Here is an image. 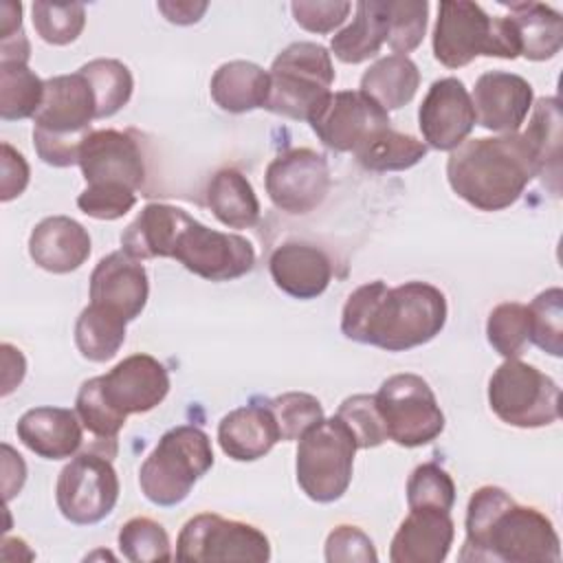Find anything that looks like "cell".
<instances>
[{"mask_svg":"<svg viewBox=\"0 0 563 563\" xmlns=\"http://www.w3.org/2000/svg\"><path fill=\"white\" fill-rule=\"evenodd\" d=\"M119 550L132 563L169 561L174 556L167 530L150 517H132L121 526Z\"/></svg>","mask_w":563,"mask_h":563,"instance_id":"obj_39","label":"cell"},{"mask_svg":"<svg viewBox=\"0 0 563 563\" xmlns=\"http://www.w3.org/2000/svg\"><path fill=\"white\" fill-rule=\"evenodd\" d=\"M77 165L86 185H123L136 191L145 183L141 145L128 132L92 130L79 147Z\"/></svg>","mask_w":563,"mask_h":563,"instance_id":"obj_18","label":"cell"},{"mask_svg":"<svg viewBox=\"0 0 563 563\" xmlns=\"http://www.w3.org/2000/svg\"><path fill=\"white\" fill-rule=\"evenodd\" d=\"M455 504V484L451 475L435 462L420 464L407 479V506L451 510Z\"/></svg>","mask_w":563,"mask_h":563,"instance_id":"obj_41","label":"cell"},{"mask_svg":"<svg viewBox=\"0 0 563 563\" xmlns=\"http://www.w3.org/2000/svg\"><path fill=\"white\" fill-rule=\"evenodd\" d=\"M213 466L209 435L194 424H178L165 431L139 468L141 493L154 506H178L194 484Z\"/></svg>","mask_w":563,"mask_h":563,"instance_id":"obj_5","label":"cell"},{"mask_svg":"<svg viewBox=\"0 0 563 563\" xmlns=\"http://www.w3.org/2000/svg\"><path fill=\"white\" fill-rule=\"evenodd\" d=\"M275 286L295 299L319 297L332 279V262L323 249L308 242H284L268 260Z\"/></svg>","mask_w":563,"mask_h":563,"instance_id":"obj_22","label":"cell"},{"mask_svg":"<svg viewBox=\"0 0 563 563\" xmlns=\"http://www.w3.org/2000/svg\"><path fill=\"white\" fill-rule=\"evenodd\" d=\"M473 110L482 128L490 132H517L526 121L534 92L528 79L506 70L482 73L473 86Z\"/></svg>","mask_w":563,"mask_h":563,"instance_id":"obj_20","label":"cell"},{"mask_svg":"<svg viewBox=\"0 0 563 563\" xmlns=\"http://www.w3.org/2000/svg\"><path fill=\"white\" fill-rule=\"evenodd\" d=\"M128 321L97 303H88L75 323V345L92 363L110 361L125 341Z\"/></svg>","mask_w":563,"mask_h":563,"instance_id":"obj_33","label":"cell"},{"mask_svg":"<svg viewBox=\"0 0 563 563\" xmlns=\"http://www.w3.org/2000/svg\"><path fill=\"white\" fill-rule=\"evenodd\" d=\"M264 183L277 209L290 216H303L325 200L330 167L323 154L310 147H292L268 163Z\"/></svg>","mask_w":563,"mask_h":563,"instance_id":"obj_13","label":"cell"},{"mask_svg":"<svg viewBox=\"0 0 563 563\" xmlns=\"http://www.w3.org/2000/svg\"><path fill=\"white\" fill-rule=\"evenodd\" d=\"M44 99V81L29 64L0 62V119L20 121L35 117Z\"/></svg>","mask_w":563,"mask_h":563,"instance_id":"obj_35","label":"cell"},{"mask_svg":"<svg viewBox=\"0 0 563 563\" xmlns=\"http://www.w3.org/2000/svg\"><path fill=\"white\" fill-rule=\"evenodd\" d=\"M266 402L277 420L282 440H299L308 429L325 418L321 402L306 391H286L268 398Z\"/></svg>","mask_w":563,"mask_h":563,"instance_id":"obj_42","label":"cell"},{"mask_svg":"<svg viewBox=\"0 0 563 563\" xmlns=\"http://www.w3.org/2000/svg\"><path fill=\"white\" fill-rule=\"evenodd\" d=\"M29 57H31V44H29L24 31L0 37V62L29 64Z\"/></svg>","mask_w":563,"mask_h":563,"instance_id":"obj_53","label":"cell"},{"mask_svg":"<svg viewBox=\"0 0 563 563\" xmlns=\"http://www.w3.org/2000/svg\"><path fill=\"white\" fill-rule=\"evenodd\" d=\"M486 339L504 358H519L530 343L528 306L519 301H504L495 306L486 321Z\"/></svg>","mask_w":563,"mask_h":563,"instance_id":"obj_37","label":"cell"},{"mask_svg":"<svg viewBox=\"0 0 563 563\" xmlns=\"http://www.w3.org/2000/svg\"><path fill=\"white\" fill-rule=\"evenodd\" d=\"M431 44L433 57L446 68H462L479 55L504 59L521 55L510 18H490L477 2L468 0L440 2Z\"/></svg>","mask_w":563,"mask_h":563,"instance_id":"obj_4","label":"cell"},{"mask_svg":"<svg viewBox=\"0 0 563 563\" xmlns=\"http://www.w3.org/2000/svg\"><path fill=\"white\" fill-rule=\"evenodd\" d=\"M18 31H22V4L7 0L0 4V37Z\"/></svg>","mask_w":563,"mask_h":563,"instance_id":"obj_54","label":"cell"},{"mask_svg":"<svg viewBox=\"0 0 563 563\" xmlns=\"http://www.w3.org/2000/svg\"><path fill=\"white\" fill-rule=\"evenodd\" d=\"M2 178H0V200L9 202L13 198H18L26 185H29V163L26 158L7 141H2Z\"/></svg>","mask_w":563,"mask_h":563,"instance_id":"obj_49","label":"cell"},{"mask_svg":"<svg viewBox=\"0 0 563 563\" xmlns=\"http://www.w3.org/2000/svg\"><path fill=\"white\" fill-rule=\"evenodd\" d=\"M0 352H2V396H9L22 383L26 372V361L22 352L11 343H2Z\"/></svg>","mask_w":563,"mask_h":563,"instance_id":"obj_51","label":"cell"},{"mask_svg":"<svg viewBox=\"0 0 563 563\" xmlns=\"http://www.w3.org/2000/svg\"><path fill=\"white\" fill-rule=\"evenodd\" d=\"M268 90H271L268 70L246 59H233L218 66L209 84V92L216 106L233 114L264 108L268 99Z\"/></svg>","mask_w":563,"mask_h":563,"instance_id":"obj_26","label":"cell"},{"mask_svg":"<svg viewBox=\"0 0 563 563\" xmlns=\"http://www.w3.org/2000/svg\"><path fill=\"white\" fill-rule=\"evenodd\" d=\"M528 317L530 343L559 358L563 354V290L554 286L539 292L528 306Z\"/></svg>","mask_w":563,"mask_h":563,"instance_id":"obj_40","label":"cell"},{"mask_svg":"<svg viewBox=\"0 0 563 563\" xmlns=\"http://www.w3.org/2000/svg\"><path fill=\"white\" fill-rule=\"evenodd\" d=\"M420 86V70L407 55H387L376 59L361 77V92L374 99L383 110L407 106Z\"/></svg>","mask_w":563,"mask_h":563,"instance_id":"obj_31","label":"cell"},{"mask_svg":"<svg viewBox=\"0 0 563 563\" xmlns=\"http://www.w3.org/2000/svg\"><path fill=\"white\" fill-rule=\"evenodd\" d=\"M354 20L332 35L330 48L343 64H361L374 57L387 42L389 13L383 0H363L354 7Z\"/></svg>","mask_w":563,"mask_h":563,"instance_id":"obj_27","label":"cell"},{"mask_svg":"<svg viewBox=\"0 0 563 563\" xmlns=\"http://www.w3.org/2000/svg\"><path fill=\"white\" fill-rule=\"evenodd\" d=\"M308 123L325 147L354 154L369 136L389 128V114L361 90H339L330 92Z\"/></svg>","mask_w":563,"mask_h":563,"instance_id":"obj_14","label":"cell"},{"mask_svg":"<svg viewBox=\"0 0 563 563\" xmlns=\"http://www.w3.org/2000/svg\"><path fill=\"white\" fill-rule=\"evenodd\" d=\"M334 416L341 418L343 424L352 431L358 449H374L387 440L374 394H354L345 398Z\"/></svg>","mask_w":563,"mask_h":563,"instance_id":"obj_44","label":"cell"},{"mask_svg":"<svg viewBox=\"0 0 563 563\" xmlns=\"http://www.w3.org/2000/svg\"><path fill=\"white\" fill-rule=\"evenodd\" d=\"M488 405L510 427L539 429L561 418V387L534 365L506 358L488 380Z\"/></svg>","mask_w":563,"mask_h":563,"instance_id":"obj_8","label":"cell"},{"mask_svg":"<svg viewBox=\"0 0 563 563\" xmlns=\"http://www.w3.org/2000/svg\"><path fill=\"white\" fill-rule=\"evenodd\" d=\"M55 501L70 523L92 526L106 519L119 501V477L108 453L73 455L57 475Z\"/></svg>","mask_w":563,"mask_h":563,"instance_id":"obj_11","label":"cell"},{"mask_svg":"<svg viewBox=\"0 0 563 563\" xmlns=\"http://www.w3.org/2000/svg\"><path fill=\"white\" fill-rule=\"evenodd\" d=\"M92 119H97V101L79 70L44 81V99L33 117L35 132L84 141L92 132Z\"/></svg>","mask_w":563,"mask_h":563,"instance_id":"obj_17","label":"cell"},{"mask_svg":"<svg viewBox=\"0 0 563 563\" xmlns=\"http://www.w3.org/2000/svg\"><path fill=\"white\" fill-rule=\"evenodd\" d=\"M75 411H77L84 429L103 442H114L117 433L125 424V420L119 418L103 400V396L99 391L97 376L81 383L77 398H75Z\"/></svg>","mask_w":563,"mask_h":563,"instance_id":"obj_45","label":"cell"},{"mask_svg":"<svg viewBox=\"0 0 563 563\" xmlns=\"http://www.w3.org/2000/svg\"><path fill=\"white\" fill-rule=\"evenodd\" d=\"M183 209L165 202L145 205L121 233V251L136 260L167 257Z\"/></svg>","mask_w":563,"mask_h":563,"instance_id":"obj_29","label":"cell"},{"mask_svg":"<svg viewBox=\"0 0 563 563\" xmlns=\"http://www.w3.org/2000/svg\"><path fill=\"white\" fill-rule=\"evenodd\" d=\"M446 297L427 282L389 288L383 279L358 286L341 312L345 339L387 352H405L435 339L446 323Z\"/></svg>","mask_w":563,"mask_h":563,"instance_id":"obj_1","label":"cell"},{"mask_svg":"<svg viewBox=\"0 0 563 563\" xmlns=\"http://www.w3.org/2000/svg\"><path fill=\"white\" fill-rule=\"evenodd\" d=\"M475 123L471 95L457 77H442L429 86L418 108V128L427 147L451 152L466 141Z\"/></svg>","mask_w":563,"mask_h":563,"instance_id":"obj_16","label":"cell"},{"mask_svg":"<svg viewBox=\"0 0 563 563\" xmlns=\"http://www.w3.org/2000/svg\"><path fill=\"white\" fill-rule=\"evenodd\" d=\"M387 13H389L387 46L394 51V55H407L413 48H418L424 37V31H427L429 2H424V0H418V2L389 0Z\"/></svg>","mask_w":563,"mask_h":563,"instance_id":"obj_43","label":"cell"},{"mask_svg":"<svg viewBox=\"0 0 563 563\" xmlns=\"http://www.w3.org/2000/svg\"><path fill=\"white\" fill-rule=\"evenodd\" d=\"M462 561L556 563L561 541L554 523L534 506L517 504L499 486H479L466 506Z\"/></svg>","mask_w":563,"mask_h":563,"instance_id":"obj_2","label":"cell"},{"mask_svg":"<svg viewBox=\"0 0 563 563\" xmlns=\"http://www.w3.org/2000/svg\"><path fill=\"white\" fill-rule=\"evenodd\" d=\"M158 11L165 15V20H169L172 24H194L202 18V13L207 11V2H191V0H161Z\"/></svg>","mask_w":563,"mask_h":563,"instance_id":"obj_52","label":"cell"},{"mask_svg":"<svg viewBox=\"0 0 563 563\" xmlns=\"http://www.w3.org/2000/svg\"><path fill=\"white\" fill-rule=\"evenodd\" d=\"M90 303L134 321L150 297V279L141 260L125 251H114L99 260L90 273Z\"/></svg>","mask_w":563,"mask_h":563,"instance_id":"obj_19","label":"cell"},{"mask_svg":"<svg viewBox=\"0 0 563 563\" xmlns=\"http://www.w3.org/2000/svg\"><path fill=\"white\" fill-rule=\"evenodd\" d=\"M20 442L44 460L77 455L84 444V424L77 411L66 407H33L15 424Z\"/></svg>","mask_w":563,"mask_h":563,"instance_id":"obj_23","label":"cell"},{"mask_svg":"<svg viewBox=\"0 0 563 563\" xmlns=\"http://www.w3.org/2000/svg\"><path fill=\"white\" fill-rule=\"evenodd\" d=\"M176 561L209 563V561H251L264 563L271 559L268 537L244 521L224 519L216 512L191 517L176 539Z\"/></svg>","mask_w":563,"mask_h":563,"instance_id":"obj_12","label":"cell"},{"mask_svg":"<svg viewBox=\"0 0 563 563\" xmlns=\"http://www.w3.org/2000/svg\"><path fill=\"white\" fill-rule=\"evenodd\" d=\"M136 205V191L123 185H86L77 196V207L95 220L123 218Z\"/></svg>","mask_w":563,"mask_h":563,"instance_id":"obj_46","label":"cell"},{"mask_svg":"<svg viewBox=\"0 0 563 563\" xmlns=\"http://www.w3.org/2000/svg\"><path fill=\"white\" fill-rule=\"evenodd\" d=\"M387 440L398 446H422L444 431V413L429 383L418 374H394L374 394Z\"/></svg>","mask_w":563,"mask_h":563,"instance_id":"obj_9","label":"cell"},{"mask_svg":"<svg viewBox=\"0 0 563 563\" xmlns=\"http://www.w3.org/2000/svg\"><path fill=\"white\" fill-rule=\"evenodd\" d=\"M282 440L277 420L266 400H253L229 411L218 424V444L235 462L264 457Z\"/></svg>","mask_w":563,"mask_h":563,"instance_id":"obj_25","label":"cell"},{"mask_svg":"<svg viewBox=\"0 0 563 563\" xmlns=\"http://www.w3.org/2000/svg\"><path fill=\"white\" fill-rule=\"evenodd\" d=\"M455 523L449 510L413 508L398 526L391 545V563H442L449 556Z\"/></svg>","mask_w":563,"mask_h":563,"instance_id":"obj_21","label":"cell"},{"mask_svg":"<svg viewBox=\"0 0 563 563\" xmlns=\"http://www.w3.org/2000/svg\"><path fill=\"white\" fill-rule=\"evenodd\" d=\"M90 235L68 216H48L40 220L29 235L31 260L55 275L77 271L90 255Z\"/></svg>","mask_w":563,"mask_h":563,"instance_id":"obj_24","label":"cell"},{"mask_svg":"<svg viewBox=\"0 0 563 563\" xmlns=\"http://www.w3.org/2000/svg\"><path fill=\"white\" fill-rule=\"evenodd\" d=\"M429 147L411 134H402L389 128L369 136L356 152V163L367 172H402L418 165L427 156Z\"/></svg>","mask_w":563,"mask_h":563,"instance_id":"obj_34","label":"cell"},{"mask_svg":"<svg viewBox=\"0 0 563 563\" xmlns=\"http://www.w3.org/2000/svg\"><path fill=\"white\" fill-rule=\"evenodd\" d=\"M328 563H376L378 554L372 539L356 526H336L325 539Z\"/></svg>","mask_w":563,"mask_h":563,"instance_id":"obj_47","label":"cell"},{"mask_svg":"<svg viewBox=\"0 0 563 563\" xmlns=\"http://www.w3.org/2000/svg\"><path fill=\"white\" fill-rule=\"evenodd\" d=\"M207 205L229 229H249L260 218V200L251 180L233 169H218L207 185Z\"/></svg>","mask_w":563,"mask_h":563,"instance_id":"obj_30","label":"cell"},{"mask_svg":"<svg viewBox=\"0 0 563 563\" xmlns=\"http://www.w3.org/2000/svg\"><path fill=\"white\" fill-rule=\"evenodd\" d=\"M2 451H4V460H2V471H4V477H2V486H4V499L11 501L15 497V493L22 490V484L26 479V464L22 460L20 453H15L11 449V444H2Z\"/></svg>","mask_w":563,"mask_h":563,"instance_id":"obj_50","label":"cell"},{"mask_svg":"<svg viewBox=\"0 0 563 563\" xmlns=\"http://www.w3.org/2000/svg\"><path fill=\"white\" fill-rule=\"evenodd\" d=\"M510 9L521 55L532 62L554 57L563 44L561 13L543 2H504Z\"/></svg>","mask_w":563,"mask_h":563,"instance_id":"obj_28","label":"cell"},{"mask_svg":"<svg viewBox=\"0 0 563 563\" xmlns=\"http://www.w3.org/2000/svg\"><path fill=\"white\" fill-rule=\"evenodd\" d=\"M290 11H292L295 22L301 29H306L310 33H330L345 22V18L352 11V4L336 2V0H330V2L299 0V2L290 4Z\"/></svg>","mask_w":563,"mask_h":563,"instance_id":"obj_48","label":"cell"},{"mask_svg":"<svg viewBox=\"0 0 563 563\" xmlns=\"http://www.w3.org/2000/svg\"><path fill=\"white\" fill-rule=\"evenodd\" d=\"M97 383L108 407L123 420L130 413L152 411L169 391L167 367L141 352L119 361L108 374L97 376Z\"/></svg>","mask_w":563,"mask_h":563,"instance_id":"obj_15","label":"cell"},{"mask_svg":"<svg viewBox=\"0 0 563 563\" xmlns=\"http://www.w3.org/2000/svg\"><path fill=\"white\" fill-rule=\"evenodd\" d=\"M356 440L341 418H323L299 438L297 484L317 504H330L345 495L352 471Z\"/></svg>","mask_w":563,"mask_h":563,"instance_id":"obj_7","label":"cell"},{"mask_svg":"<svg viewBox=\"0 0 563 563\" xmlns=\"http://www.w3.org/2000/svg\"><path fill=\"white\" fill-rule=\"evenodd\" d=\"M532 119L523 132L530 141L537 161V176L550 180L554 194H559L561 180V106L556 97H541L532 106Z\"/></svg>","mask_w":563,"mask_h":563,"instance_id":"obj_32","label":"cell"},{"mask_svg":"<svg viewBox=\"0 0 563 563\" xmlns=\"http://www.w3.org/2000/svg\"><path fill=\"white\" fill-rule=\"evenodd\" d=\"M534 176V152L519 132L468 139L451 150L446 161L451 189L479 211L508 209Z\"/></svg>","mask_w":563,"mask_h":563,"instance_id":"obj_3","label":"cell"},{"mask_svg":"<svg viewBox=\"0 0 563 563\" xmlns=\"http://www.w3.org/2000/svg\"><path fill=\"white\" fill-rule=\"evenodd\" d=\"M37 35L53 46L75 42L86 26V9L79 2H46L37 0L31 7Z\"/></svg>","mask_w":563,"mask_h":563,"instance_id":"obj_38","label":"cell"},{"mask_svg":"<svg viewBox=\"0 0 563 563\" xmlns=\"http://www.w3.org/2000/svg\"><path fill=\"white\" fill-rule=\"evenodd\" d=\"M79 73L88 79L95 101H97V119H108L117 114L132 97L134 79L130 68L110 57H99L79 68Z\"/></svg>","mask_w":563,"mask_h":563,"instance_id":"obj_36","label":"cell"},{"mask_svg":"<svg viewBox=\"0 0 563 563\" xmlns=\"http://www.w3.org/2000/svg\"><path fill=\"white\" fill-rule=\"evenodd\" d=\"M268 77L264 108L295 121H310L332 92L334 66L325 46L292 42L273 59Z\"/></svg>","mask_w":563,"mask_h":563,"instance_id":"obj_6","label":"cell"},{"mask_svg":"<svg viewBox=\"0 0 563 563\" xmlns=\"http://www.w3.org/2000/svg\"><path fill=\"white\" fill-rule=\"evenodd\" d=\"M167 257L209 282H231L255 266V249L246 238L209 229L187 211L176 227Z\"/></svg>","mask_w":563,"mask_h":563,"instance_id":"obj_10","label":"cell"}]
</instances>
